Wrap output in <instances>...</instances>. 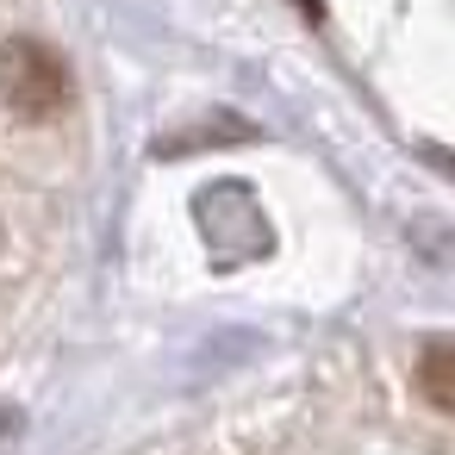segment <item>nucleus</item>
Here are the masks:
<instances>
[{"label":"nucleus","mask_w":455,"mask_h":455,"mask_svg":"<svg viewBox=\"0 0 455 455\" xmlns=\"http://www.w3.org/2000/svg\"><path fill=\"white\" fill-rule=\"evenodd\" d=\"M0 94L20 119H57L69 107V69L51 44L38 38H13L0 44Z\"/></svg>","instance_id":"obj_1"},{"label":"nucleus","mask_w":455,"mask_h":455,"mask_svg":"<svg viewBox=\"0 0 455 455\" xmlns=\"http://www.w3.org/2000/svg\"><path fill=\"white\" fill-rule=\"evenodd\" d=\"M418 393L436 411H455V343H430L418 355Z\"/></svg>","instance_id":"obj_2"}]
</instances>
